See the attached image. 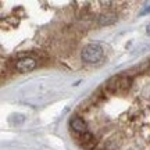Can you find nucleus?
Here are the masks:
<instances>
[{
    "label": "nucleus",
    "instance_id": "1",
    "mask_svg": "<svg viewBox=\"0 0 150 150\" xmlns=\"http://www.w3.org/2000/svg\"><path fill=\"white\" fill-rule=\"evenodd\" d=\"M131 83H132V78L128 76V75H114L110 79L106 82L104 85V89L107 93H111V95H115V93H125L127 91H129L131 88Z\"/></svg>",
    "mask_w": 150,
    "mask_h": 150
},
{
    "label": "nucleus",
    "instance_id": "2",
    "mask_svg": "<svg viewBox=\"0 0 150 150\" xmlns=\"http://www.w3.org/2000/svg\"><path fill=\"white\" fill-rule=\"evenodd\" d=\"M103 57H104V50L97 43L86 45L85 47L82 49V53H81V59L86 64H97L103 60Z\"/></svg>",
    "mask_w": 150,
    "mask_h": 150
},
{
    "label": "nucleus",
    "instance_id": "3",
    "mask_svg": "<svg viewBox=\"0 0 150 150\" xmlns=\"http://www.w3.org/2000/svg\"><path fill=\"white\" fill-rule=\"evenodd\" d=\"M36 60L33 57H21L16 61V70L21 74H25V72H29V71H33L36 68Z\"/></svg>",
    "mask_w": 150,
    "mask_h": 150
},
{
    "label": "nucleus",
    "instance_id": "4",
    "mask_svg": "<svg viewBox=\"0 0 150 150\" xmlns=\"http://www.w3.org/2000/svg\"><path fill=\"white\" fill-rule=\"evenodd\" d=\"M70 127L71 129L76 132L78 135L86 134L88 132V124L85 122V120H82L81 117H72L70 120Z\"/></svg>",
    "mask_w": 150,
    "mask_h": 150
},
{
    "label": "nucleus",
    "instance_id": "5",
    "mask_svg": "<svg viewBox=\"0 0 150 150\" xmlns=\"http://www.w3.org/2000/svg\"><path fill=\"white\" fill-rule=\"evenodd\" d=\"M79 143L83 149L92 150L96 146V139L93 138V135H92L91 132H86V134L79 135Z\"/></svg>",
    "mask_w": 150,
    "mask_h": 150
},
{
    "label": "nucleus",
    "instance_id": "6",
    "mask_svg": "<svg viewBox=\"0 0 150 150\" xmlns=\"http://www.w3.org/2000/svg\"><path fill=\"white\" fill-rule=\"evenodd\" d=\"M115 21H117V16L114 13H104V14H100L97 17V22L100 25H110Z\"/></svg>",
    "mask_w": 150,
    "mask_h": 150
},
{
    "label": "nucleus",
    "instance_id": "7",
    "mask_svg": "<svg viewBox=\"0 0 150 150\" xmlns=\"http://www.w3.org/2000/svg\"><path fill=\"white\" fill-rule=\"evenodd\" d=\"M149 11H150V7H146L145 10H143L142 13H140V16H143V14H146V13H149Z\"/></svg>",
    "mask_w": 150,
    "mask_h": 150
},
{
    "label": "nucleus",
    "instance_id": "8",
    "mask_svg": "<svg viewBox=\"0 0 150 150\" xmlns=\"http://www.w3.org/2000/svg\"><path fill=\"white\" fill-rule=\"evenodd\" d=\"M146 33H147V35H150V24L146 27Z\"/></svg>",
    "mask_w": 150,
    "mask_h": 150
}]
</instances>
